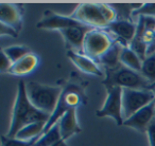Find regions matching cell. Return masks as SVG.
Instances as JSON below:
<instances>
[{"label": "cell", "instance_id": "cell-12", "mask_svg": "<svg viewBox=\"0 0 155 146\" xmlns=\"http://www.w3.org/2000/svg\"><path fill=\"white\" fill-rule=\"evenodd\" d=\"M91 29L93 28H89L87 26H77L62 30L60 31V33L62 34L68 50H72L78 53H83V43L85 36Z\"/></svg>", "mask_w": 155, "mask_h": 146}, {"label": "cell", "instance_id": "cell-2", "mask_svg": "<svg viewBox=\"0 0 155 146\" xmlns=\"http://www.w3.org/2000/svg\"><path fill=\"white\" fill-rule=\"evenodd\" d=\"M26 89L31 104L36 109L50 116L55 109L63 91L62 87L48 86L32 81L26 83Z\"/></svg>", "mask_w": 155, "mask_h": 146}, {"label": "cell", "instance_id": "cell-4", "mask_svg": "<svg viewBox=\"0 0 155 146\" xmlns=\"http://www.w3.org/2000/svg\"><path fill=\"white\" fill-rule=\"evenodd\" d=\"M83 91L78 85L68 84L63 88L62 94H61L56 107L52 114L50 116L46 126L44 128V132L48 131L50 128L54 126L60 121V119L71 109H78V107L82 105L83 103ZM43 132V133H44Z\"/></svg>", "mask_w": 155, "mask_h": 146}, {"label": "cell", "instance_id": "cell-6", "mask_svg": "<svg viewBox=\"0 0 155 146\" xmlns=\"http://www.w3.org/2000/svg\"><path fill=\"white\" fill-rule=\"evenodd\" d=\"M154 91L150 89L136 90L123 89L122 91V114L127 120L134 113L154 102Z\"/></svg>", "mask_w": 155, "mask_h": 146}, {"label": "cell", "instance_id": "cell-20", "mask_svg": "<svg viewBox=\"0 0 155 146\" xmlns=\"http://www.w3.org/2000/svg\"><path fill=\"white\" fill-rule=\"evenodd\" d=\"M62 140L63 139L60 132L58 124L56 123L52 128H50L48 131L44 132L33 146H54Z\"/></svg>", "mask_w": 155, "mask_h": 146}, {"label": "cell", "instance_id": "cell-18", "mask_svg": "<svg viewBox=\"0 0 155 146\" xmlns=\"http://www.w3.org/2000/svg\"><path fill=\"white\" fill-rule=\"evenodd\" d=\"M46 126V122H36L29 124L22 127L16 135V139L24 140V141H30L34 138L41 137L44 132V128Z\"/></svg>", "mask_w": 155, "mask_h": 146}, {"label": "cell", "instance_id": "cell-16", "mask_svg": "<svg viewBox=\"0 0 155 146\" xmlns=\"http://www.w3.org/2000/svg\"><path fill=\"white\" fill-rule=\"evenodd\" d=\"M38 64H39L38 55L31 52V53L27 54L25 57H22L21 59L14 62L8 73L11 74V75L22 78V76H26L28 74H30L31 72H33L37 68Z\"/></svg>", "mask_w": 155, "mask_h": 146}, {"label": "cell", "instance_id": "cell-10", "mask_svg": "<svg viewBox=\"0 0 155 146\" xmlns=\"http://www.w3.org/2000/svg\"><path fill=\"white\" fill-rule=\"evenodd\" d=\"M136 29V24L133 20L117 19L116 21L108 24L105 31L115 37V40L120 41L122 45L127 47L135 37Z\"/></svg>", "mask_w": 155, "mask_h": 146}, {"label": "cell", "instance_id": "cell-1", "mask_svg": "<svg viewBox=\"0 0 155 146\" xmlns=\"http://www.w3.org/2000/svg\"><path fill=\"white\" fill-rule=\"evenodd\" d=\"M50 114L36 109L29 101L26 82L20 80L17 84V94L12 110L11 124L7 133L8 138H15L17 132L29 124L36 122H48Z\"/></svg>", "mask_w": 155, "mask_h": 146}, {"label": "cell", "instance_id": "cell-14", "mask_svg": "<svg viewBox=\"0 0 155 146\" xmlns=\"http://www.w3.org/2000/svg\"><path fill=\"white\" fill-rule=\"evenodd\" d=\"M67 56L72 62V64L82 72L91 75L102 76V70L98 66V62L89 58L88 56L84 55L83 53H78L72 50H67Z\"/></svg>", "mask_w": 155, "mask_h": 146}, {"label": "cell", "instance_id": "cell-7", "mask_svg": "<svg viewBox=\"0 0 155 146\" xmlns=\"http://www.w3.org/2000/svg\"><path fill=\"white\" fill-rule=\"evenodd\" d=\"M106 99L101 109L96 114L98 118H112L117 125H123L124 119L122 114V91L118 86H105Z\"/></svg>", "mask_w": 155, "mask_h": 146}, {"label": "cell", "instance_id": "cell-19", "mask_svg": "<svg viewBox=\"0 0 155 146\" xmlns=\"http://www.w3.org/2000/svg\"><path fill=\"white\" fill-rule=\"evenodd\" d=\"M120 64L127 68L131 69V70L136 71V72L141 71L142 60L129 47H124L122 49L120 55Z\"/></svg>", "mask_w": 155, "mask_h": 146}, {"label": "cell", "instance_id": "cell-9", "mask_svg": "<svg viewBox=\"0 0 155 146\" xmlns=\"http://www.w3.org/2000/svg\"><path fill=\"white\" fill-rule=\"evenodd\" d=\"M77 26H84V24L74 20L70 16L60 15V14H56L52 11H46L43 15V18L36 24V27L38 29L58 31Z\"/></svg>", "mask_w": 155, "mask_h": 146}, {"label": "cell", "instance_id": "cell-33", "mask_svg": "<svg viewBox=\"0 0 155 146\" xmlns=\"http://www.w3.org/2000/svg\"><path fill=\"white\" fill-rule=\"evenodd\" d=\"M153 91H154V95H155V88L153 89ZM154 105H155V97H154Z\"/></svg>", "mask_w": 155, "mask_h": 146}, {"label": "cell", "instance_id": "cell-25", "mask_svg": "<svg viewBox=\"0 0 155 146\" xmlns=\"http://www.w3.org/2000/svg\"><path fill=\"white\" fill-rule=\"evenodd\" d=\"M98 7H99L102 16H103L104 19L106 20V22H107L108 24L116 21V20L118 19L117 12H116V10L113 8L112 5H107V3H98Z\"/></svg>", "mask_w": 155, "mask_h": 146}, {"label": "cell", "instance_id": "cell-13", "mask_svg": "<svg viewBox=\"0 0 155 146\" xmlns=\"http://www.w3.org/2000/svg\"><path fill=\"white\" fill-rule=\"evenodd\" d=\"M0 22L19 32L22 28L21 5L8 2L0 3Z\"/></svg>", "mask_w": 155, "mask_h": 146}, {"label": "cell", "instance_id": "cell-22", "mask_svg": "<svg viewBox=\"0 0 155 146\" xmlns=\"http://www.w3.org/2000/svg\"><path fill=\"white\" fill-rule=\"evenodd\" d=\"M2 52L14 64V62H16L17 60L25 57L27 54L31 53V50H30V48L26 47V46L17 45V46H11V47L5 48V49H2Z\"/></svg>", "mask_w": 155, "mask_h": 146}, {"label": "cell", "instance_id": "cell-11", "mask_svg": "<svg viewBox=\"0 0 155 146\" xmlns=\"http://www.w3.org/2000/svg\"><path fill=\"white\" fill-rule=\"evenodd\" d=\"M155 119V105L154 102L151 103L150 105L146 106L139 111L134 113L129 119L124 120L123 125L131 128L135 129V130L139 131V132H147L149 125L153 122Z\"/></svg>", "mask_w": 155, "mask_h": 146}, {"label": "cell", "instance_id": "cell-5", "mask_svg": "<svg viewBox=\"0 0 155 146\" xmlns=\"http://www.w3.org/2000/svg\"><path fill=\"white\" fill-rule=\"evenodd\" d=\"M115 38L105 30L91 29L87 32L83 43V54L95 62H99L101 56L112 47Z\"/></svg>", "mask_w": 155, "mask_h": 146}, {"label": "cell", "instance_id": "cell-23", "mask_svg": "<svg viewBox=\"0 0 155 146\" xmlns=\"http://www.w3.org/2000/svg\"><path fill=\"white\" fill-rule=\"evenodd\" d=\"M127 47L134 52V53L137 54V56L141 60H144V58L148 55V46L143 43L141 38L139 37H134V39L129 43Z\"/></svg>", "mask_w": 155, "mask_h": 146}, {"label": "cell", "instance_id": "cell-15", "mask_svg": "<svg viewBox=\"0 0 155 146\" xmlns=\"http://www.w3.org/2000/svg\"><path fill=\"white\" fill-rule=\"evenodd\" d=\"M60 132L62 135V139L67 141L69 138L77 135L81 131V127L78 122L77 118V109H71L67 111L60 121L58 122Z\"/></svg>", "mask_w": 155, "mask_h": 146}, {"label": "cell", "instance_id": "cell-28", "mask_svg": "<svg viewBox=\"0 0 155 146\" xmlns=\"http://www.w3.org/2000/svg\"><path fill=\"white\" fill-rule=\"evenodd\" d=\"M13 62L9 59L7 55L1 51V62H0V69H1V72L2 73H8L9 70L11 69Z\"/></svg>", "mask_w": 155, "mask_h": 146}, {"label": "cell", "instance_id": "cell-30", "mask_svg": "<svg viewBox=\"0 0 155 146\" xmlns=\"http://www.w3.org/2000/svg\"><path fill=\"white\" fill-rule=\"evenodd\" d=\"M153 53H155V33H154V40H153V43L148 47V55L153 54Z\"/></svg>", "mask_w": 155, "mask_h": 146}, {"label": "cell", "instance_id": "cell-21", "mask_svg": "<svg viewBox=\"0 0 155 146\" xmlns=\"http://www.w3.org/2000/svg\"><path fill=\"white\" fill-rule=\"evenodd\" d=\"M141 75L150 83V86L155 84V53L147 55L144 60H142Z\"/></svg>", "mask_w": 155, "mask_h": 146}, {"label": "cell", "instance_id": "cell-29", "mask_svg": "<svg viewBox=\"0 0 155 146\" xmlns=\"http://www.w3.org/2000/svg\"><path fill=\"white\" fill-rule=\"evenodd\" d=\"M146 133H147V135H148L149 146H155V119L153 120V122L149 125Z\"/></svg>", "mask_w": 155, "mask_h": 146}, {"label": "cell", "instance_id": "cell-17", "mask_svg": "<svg viewBox=\"0 0 155 146\" xmlns=\"http://www.w3.org/2000/svg\"><path fill=\"white\" fill-rule=\"evenodd\" d=\"M125 46L122 45L120 41L115 40L114 43L112 45V47L101 56V58L99 59L100 64L103 65V67L105 69H114L117 68L120 64V55L122 49Z\"/></svg>", "mask_w": 155, "mask_h": 146}, {"label": "cell", "instance_id": "cell-27", "mask_svg": "<svg viewBox=\"0 0 155 146\" xmlns=\"http://www.w3.org/2000/svg\"><path fill=\"white\" fill-rule=\"evenodd\" d=\"M18 34H19V32L16 31L15 29L0 22V35L1 36H10L13 37V38H17Z\"/></svg>", "mask_w": 155, "mask_h": 146}, {"label": "cell", "instance_id": "cell-26", "mask_svg": "<svg viewBox=\"0 0 155 146\" xmlns=\"http://www.w3.org/2000/svg\"><path fill=\"white\" fill-rule=\"evenodd\" d=\"M39 137L34 138L30 141H24V140L16 139V138H8L7 135L1 137V146H33Z\"/></svg>", "mask_w": 155, "mask_h": 146}, {"label": "cell", "instance_id": "cell-8", "mask_svg": "<svg viewBox=\"0 0 155 146\" xmlns=\"http://www.w3.org/2000/svg\"><path fill=\"white\" fill-rule=\"evenodd\" d=\"M77 21L93 29L105 30L108 24L102 16L98 3H81L70 15Z\"/></svg>", "mask_w": 155, "mask_h": 146}, {"label": "cell", "instance_id": "cell-3", "mask_svg": "<svg viewBox=\"0 0 155 146\" xmlns=\"http://www.w3.org/2000/svg\"><path fill=\"white\" fill-rule=\"evenodd\" d=\"M105 80L102 82L104 86H118L122 89L136 90H146L150 87V83L141 75V73L122 65L114 69H105Z\"/></svg>", "mask_w": 155, "mask_h": 146}, {"label": "cell", "instance_id": "cell-32", "mask_svg": "<svg viewBox=\"0 0 155 146\" xmlns=\"http://www.w3.org/2000/svg\"><path fill=\"white\" fill-rule=\"evenodd\" d=\"M154 88H155V84H153L152 86L149 87V89H150V90H153V89H154Z\"/></svg>", "mask_w": 155, "mask_h": 146}, {"label": "cell", "instance_id": "cell-24", "mask_svg": "<svg viewBox=\"0 0 155 146\" xmlns=\"http://www.w3.org/2000/svg\"><path fill=\"white\" fill-rule=\"evenodd\" d=\"M139 16L155 17V3H141V5L132 13V18H134V22Z\"/></svg>", "mask_w": 155, "mask_h": 146}, {"label": "cell", "instance_id": "cell-31", "mask_svg": "<svg viewBox=\"0 0 155 146\" xmlns=\"http://www.w3.org/2000/svg\"><path fill=\"white\" fill-rule=\"evenodd\" d=\"M56 146H67V144H66V141H64V140H62V141H60L58 143V145Z\"/></svg>", "mask_w": 155, "mask_h": 146}]
</instances>
